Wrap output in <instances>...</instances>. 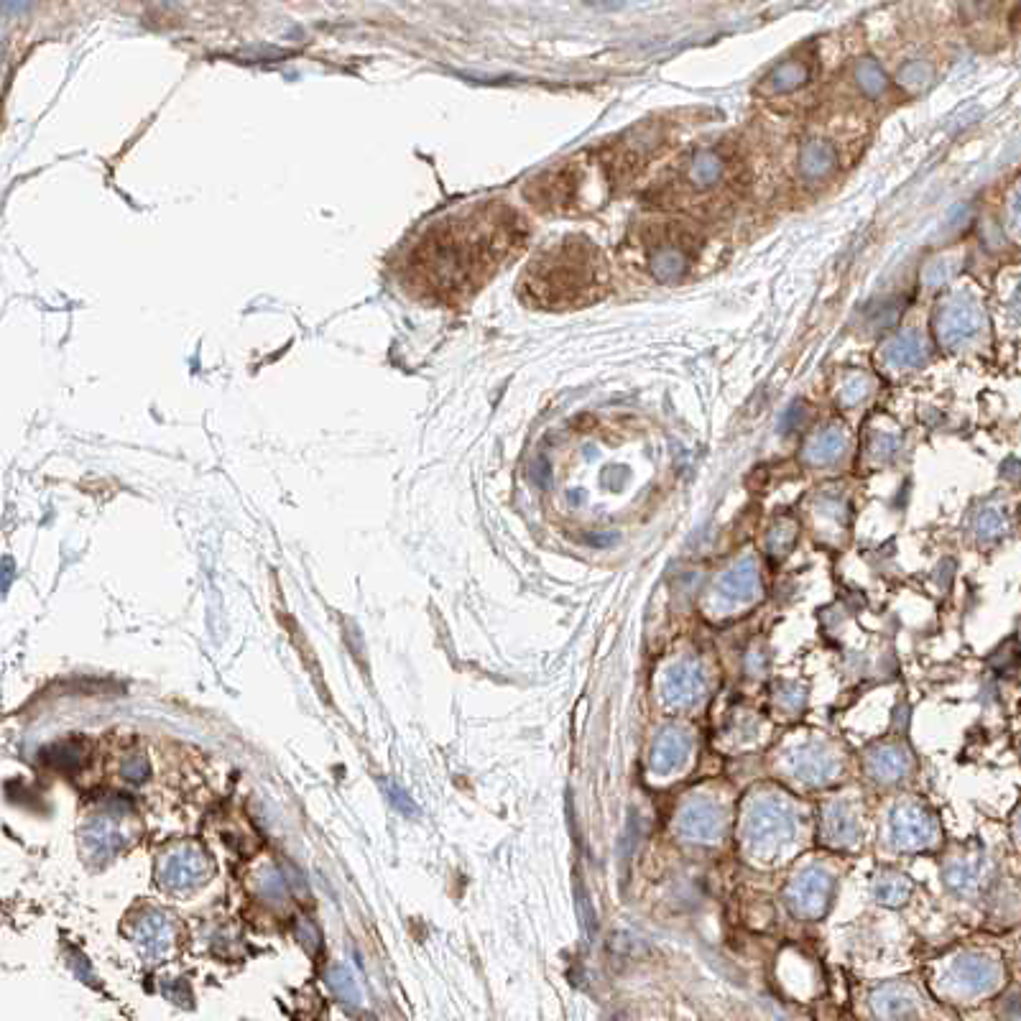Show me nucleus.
Instances as JSON below:
<instances>
[{"mask_svg": "<svg viewBox=\"0 0 1021 1021\" xmlns=\"http://www.w3.org/2000/svg\"><path fill=\"white\" fill-rule=\"evenodd\" d=\"M807 77H810V72H807L805 64L797 62V59H789V62H784L782 67H776L774 72H771L766 87H769L771 92H776V95H784V92H792L797 90V87L805 85Z\"/></svg>", "mask_w": 1021, "mask_h": 1021, "instance_id": "nucleus-23", "label": "nucleus"}, {"mask_svg": "<svg viewBox=\"0 0 1021 1021\" xmlns=\"http://www.w3.org/2000/svg\"><path fill=\"white\" fill-rule=\"evenodd\" d=\"M873 1009L879 1016H889V1019H896V1016H914L917 1014V999L914 993L904 986H884L873 993Z\"/></svg>", "mask_w": 1021, "mask_h": 1021, "instance_id": "nucleus-18", "label": "nucleus"}, {"mask_svg": "<svg viewBox=\"0 0 1021 1021\" xmlns=\"http://www.w3.org/2000/svg\"><path fill=\"white\" fill-rule=\"evenodd\" d=\"M802 417H805V406L799 404H792L789 406L787 411H784V419H782V432H792V429L799 427V422H802Z\"/></svg>", "mask_w": 1021, "mask_h": 1021, "instance_id": "nucleus-31", "label": "nucleus"}, {"mask_svg": "<svg viewBox=\"0 0 1021 1021\" xmlns=\"http://www.w3.org/2000/svg\"><path fill=\"white\" fill-rule=\"evenodd\" d=\"M835 881L828 871L822 868H807L797 873L787 889V899L799 917L817 919L828 912L830 899H833Z\"/></svg>", "mask_w": 1021, "mask_h": 1021, "instance_id": "nucleus-6", "label": "nucleus"}, {"mask_svg": "<svg viewBox=\"0 0 1021 1021\" xmlns=\"http://www.w3.org/2000/svg\"><path fill=\"white\" fill-rule=\"evenodd\" d=\"M705 692V677H702L700 664L692 659L672 664L664 672V700L672 708H690Z\"/></svg>", "mask_w": 1021, "mask_h": 1021, "instance_id": "nucleus-12", "label": "nucleus"}, {"mask_svg": "<svg viewBox=\"0 0 1021 1021\" xmlns=\"http://www.w3.org/2000/svg\"><path fill=\"white\" fill-rule=\"evenodd\" d=\"M942 983L947 993H955L960 999L991 996L1004 983V965L991 953H965L947 968Z\"/></svg>", "mask_w": 1021, "mask_h": 1021, "instance_id": "nucleus-4", "label": "nucleus"}, {"mask_svg": "<svg viewBox=\"0 0 1021 1021\" xmlns=\"http://www.w3.org/2000/svg\"><path fill=\"white\" fill-rule=\"evenodd\" d=\"M687 174H690V179L697 187H710V184L718 182L720 174H723V159H720L718 154H710V151L708 154L695 156Z\"/></svg>", "mask_w": 1021, "mask_h": 1021, "instance_id": "nucleus-25", "label": "nucleus"}, {"mask_svg": "<svg viewBox=\"0 0 1021 1021\" xmlns=\"http://www.w3.org/2000/svg\"><path fill=\"white\" fill-rule=\"evenodd\" d=\"M761 593V577L759 567L753 562V557L741 559L731 570L725 572L723 577L715 585V598H718V605H723L725 611H733L738 605H748L759 598Z\"/></svg>", "mask_w": 1021, "mask_h": 1021, "instance_id": "nucleus-9", "label": "nucleus"}, {"mask_svg": "<svg viewBox=\"0 0 1021 1021\" xmlns=\"http://www.w3.org/2000/svg\"><path fill=\"white\" fill-rule=\"evenodd\" d=\"M983 327V309L978 307L976 299L970 297H955L953 302H947L942 307L940 317H937V335H940L942 345H960L965 340H973V337L981 332Z\"/></svg>", "mask_w": 1021, "mask_h": 1021, "instance_id": "nucleus-8", "label": "nucleus"}, {"mask_svg": "<svg viewBox=\"0 0 1021 1021\" xmlns=\"http://www.w3.org/2000/svg\"><path fill=\"white\" fill-rule=\"evenodd\" d=\"M930 82L932 67L927 62H922V59H912V62H907L899 69V85H902L904 90L919 92L925 90V87H930Z\"/></svg>", "mask_w": 1021, "mask_h": 1021, "instance_id": "nucleus-26", "label": "nucleus"}, {"mask_svg": "<svg viewBox=\"0 0 1021 1021\" xmlns=\"http://www.w3.org/2000/svg\"><path fill=\"white\" fill-rule=\"evenodd\" d=\"M519 220L501 205H478L429 225L404 258V279L417 297L452 304L475 291L519 246Z\"/></svg>", "mask_w": 1021, "mask_h": 1021, "instance_id": "nucleus-1", "label": "nucleus"}, {"mask_svg": "<svg viewBox=\"0 0 1021 1021\" xmlns=\"http://www.w3.org/2000/svg\"><path fill=\"white\" fill-rule=\"evenodd\" d=\"M692 751V736L679 728V725H669L662 733H656L654 746H651L649 753V769L654 771L656 776H667L674 774L677 769H682Z\"/></svg>", "mask_w": 1021, "mask_h": 1021, "instance_id": "nucleus-11", "label": "nucleus"}, {"mask_svg": "<svg viewBox=\"0 0 1021 1021\" xmlns=\"http://www.w3.org/2000/svg\"><path fill=\"white\" fill-rule=\"evenodd\" d=\"M593 279V258L577 253V246L567 243L562 251L544 261L534 263L526 274L531 297L539 302L557 304L580 297L582 289Z\"/></svg>", "mask_w": 1021, "mask_h": 1021, "instance_id": "nucleus-3", "label": "nucleus"}, {"mask_svg": "<svg viewBox=\"0 0 1021 1021\" xmlns=\"http://www.w3.org/2000/svg\"><path fill=\"white\" fill-rule=\"evenodd\" d=\"M687 271V256L679 248L664 246L651 258V274L659 281H674Z\"/></svg>", "mask_w": 1021, "mask_h": 1021, "instance_id": "nucleus-22", "label": "nucleus"}, {"mask_svg": "<svg viewBox=\"0 0 1021 1021\" xmlns=\"http://www.w3.org/2000/svg\"><path fill=\"white\" fill-rule=\"evenodd\" d=\"M787 766L805 784H828L838 774V759L817 741H807L789 751Z\"/></svg>", "mask_w": 1021, "mask_h": 1021, "instance_id": "nucleus-10", "label": "nucleus"}, {"mask_svg": "<svg viewBox=\"0 0 1021 1021\" xmlns=\"http://www.w3.org/2000/svg\"><path fill=\"white\" fill-rule=\"evenodd\" d=\"M1014 307H1016V312H1019V314H1021V291H1019V294H1016V299H1014Z\"/></svg>", "mask_w": 1021, "mask_h": 1021, "instance_id": "nucleus-34", "label": "nucleus"}, {"mask_svg": "<svg viewBox=\"0 0 1021 1021\" xmlns=\"http://www.w3.org/2000/svg\"><path fill=\"white\" fill-rule=\"evenodd\" d=\"M868 391H871V381H868V376H863V373H858V376H850L848 381H845V386L840 388V404H845V406L861 404V401L868 396Z\"/></svg>", "mask_w": 1021, "mask_h": 1021, "instance_id": "nucleus-28", "label": "nucleus"}, {"mask_svg": "<svg viewBox=\"0 0 1021 1021\" xmlns=\"http://www.w3.org/2000/svg\"><path fill=\"white\" fill-rule=\"evenodd\" d=\"M1014 828H1016V835H1019V840H1021V810L1016 812V817H1014Z\"/></svg>", "mask_w": 1021, "mask_h": 1021, "instance_id": "nucleus-33", "label": "nucleus"}, {"mask_svg": "<svg viewBox=\"0 0 1021 1021\" xmlns=\"http://www.w3.org/2000/svg\"><path fill=\"white\" fill-rule=\"evenodd\" d=\"M1006 529H1009V516L999 506L981 508L973 519V531H976L978 542H996V539L1004 537Z\"/></svg>", "mask_w": 1021, "mask_h": 1021, "instance_id": "nucleus-21", "label": "nucleus"}, {"mask_svg": "<svg viewBox=\"0 0 1021 1021\" xmlns=\"http://www.w3.org/2000/svg\"><path fill=\"white\" fill-rule=\"evenodd\" d=\"M937 822L917 802L896 807L891 815V843L899 850H927L937 845Z\"/></svg>", "mask_w": 1021, "mask_h": 1021, "instance_id": "nucleus-5", "label": "nucleus"}, {"mask_svg": "<svg viewBox=\"0 0 1021 1021\" xmlns=\"http://www.w3.org/2000/svg\"><path fill=\"white\" fill-rule=\"evenodd\" d=\"M677 833L692 843H718L725 833V812L713 799H692L677 815Z\"/></svg>", "mask_w": 1021, "mask_h": 1021, "instance_id": "nucleus-7", "label": "nucleus"}, {"mask_svg": "<svg viewBox=\"0 0 1021 1021\" xmlns=\"http://www.w3.org/2000/svg\"><path fill=\"white\" fill-rule=\"evenodd\" d=\"M797 838L794 807L779 794L751 797L743 815V840L753 858H776Z\"/></svg>", "mask_w": 1021, "mask_h": 1021, "instance_id": "nucleus-2", "label": "nucleus"}, {"mask_svg": "<svg viewBox=\"0 0 1021 1021\" xmlns=\"http://www.w3.org/2000/svg\"><path fill=\"white\" fill-rule=\"evenodd\" d=\"M912 891H914L912 879L899 871L884 873V876L876 881V886H873L876 899H879L881 904H886V907H902L909 896H912Z\"/></svg>", "mask_w": 1021, "mask_h": 1021, "instance_id": "nucleus-20", "label": "nucleus"}, {"mask_svg": "<svg viewBox=\"0 0 1021 1021\" xmlns=\"http://www.w3.org/2000/svg\"><path fill=\"white\" fill-rule=\"evenodd\" d=\"M845 434L838 427H825L805 447V460L810 465H830L845 452Z\"/></svg>", "mask_w": 1021, "mask_h": 1021, "instance_id": "nucleus-17", "label": "nucleus"}, {"mask_svg": "<svg viewBox=\"0 0 1021 1021\" xmlns=\"http://www.w3.org/2000/svg\"><path fill=\"white\" fill-rule=\"evenodd\" d=\"M856 80L868 97H881L886 92V85H889V82H886L884 69H881V64L871 57H866L858 62Z\"/></svg>", "mask_w": 1021, "mask_h": 1021, "instance_id": "nucleus-24", "label": "nucleus"}, {"mask_svg": "<svg viewBox=\"0 0 1021 1021\" xmlns=\"http://www.w3.org/2000/svg\"><path fill=\"white\" fill-rule=\"evenodd\" d=\"M779 705H784V708L789 710H797L805 705V690L799 685H792V682H787L784 687H779Z\"/></svg>", "mask_w": 1021, "mask_h": 1021, "instance_id": "nucleus-30", "label": "nucleus"}, {"mask_svg": "<svg viewBox=\"0 0 1021 1021\" xmlns=\"http://www.w3.org/2000/svg\"><path fill=\"white\" fill-rule=\"evenodd\" d=\"M925 355H927L925 343H922L917 335H912V332L894 337V340H891V343L884 348L886 363L894 368L919 366V363L925 360Z\"/></svg>", "mask_w": 1021, "mask_h": 1021, "instance_id": "nucleus-19", "label": "nucleus"}, {"mask_svg": "<svg viewBox=\"0 0 1021 1021\" xmlns=\"http://www.w3.org/2000/svg\"><path fill=\"white\" fill-rule=\"evenodd\" d=\"M794 539H797V524H794L792 519H782L771 526L766 547H769V552L774 554V557H782V554H787L789 549H792Z\"/></svg>", "mask_w": 1021, "mask_h": 1021, "instance_id": "nucleus-27", "label": "nucleus"}, {"mask_svg": "<svg viewBox=\"0 0 1021 1021\" xmlns=\"http://www.w3.org/2000/svg\"><path fill=\"white\" fill-rule=\"evenodd\" d=\"M1009 217H1011V228H1014L1016 233H1021V187L1016 189L1014 197H1011Z\"/></svg>", "mask_w": 1021, "mask_h": 1021, "instance_id": "nucleus-32", "label": "nucleus"}, {"mask_svg": "<svg viewBox=\"0 0 1021 1021\" xmlns=\"http://www.w3.org/2000/svg\"><path fill=\"white\" fill-rule=\"evenodd\" d=\"M988 879L986 856H960L945 868V884L955 894H976Z\"/></svg>", "mask_w": 1021, "mask_h": 1021, "instance_id": "nucleus-15", "label": "nucleus"}, {"mask_svg": "<svg viewBox=\"0 0 1021 1021\" xmlns=\"http://www.w3.org/2000/svg\"><path fill=\"white\" fill-rule=\"evenodd\" d=\"M858 830H861V820H858V812L853 810V805L848 802H833V805L825 807V815H822V838L828 840L835 848H843V845L856 843Z\"/></svg>", "mask_w": 1021, "mask_h": 1021, "instance_id": "nucleus-14", "label": "nucleus"}, {"mask_svg": "<svg viewBox=\"0 0 1021 1021\" xmlns=\"http://www.w3.org/2000/svg\"><path fill=\"white\" fill-rule=\"evenodd\" d=\"M835 164H838V154H835L833 143L822 141V138L805 143L802 156H799V169H802L807 179L828 177L835 169Z\"/></svg>", "mask_w": 1021, "mask_h": 1021, "instance_id": "nucleus-16", "label": "nucleus"}, {"mask_svg": "<svg viewBox=\"0 0 1021 1021\" xmlns=\"http://www.w3.org/2000/svg\"><path fill=\"white\" fill-rule=\"evenodd\" d=\"M896 450H899V437L879 434V437L871 442V455L876 457V460H889V457L896 455Z\"/></svg>", "mask_w": 1021, "mask_h": 1021, "instance_id": "nucleus-29", "label": "nucleus"}, {"mask_svg": "<svg viewBox=\"0 0 1021 1021\" xmlns=\"http://www.w3.org/2000/svg\"><path fill=\"white\" fill-rule=\"evenodd\" d=\"M909 766H912V759H909V753L899 743H879L866 756V769L871 779L884 784H894L904 779L909 774Z\"/></svg>", "mask_w": 1021, "mask_h": 1021, "instance_id": "nucleus-13", "label": "nucleus"}]
</instances>
